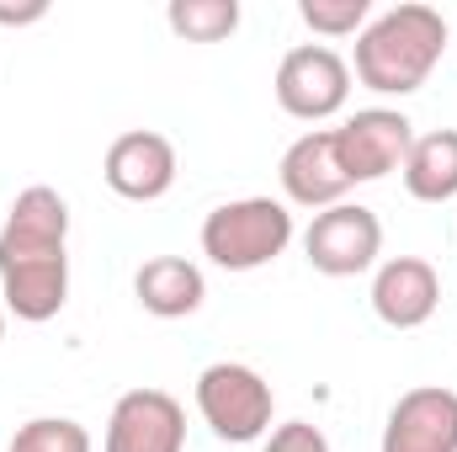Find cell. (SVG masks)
Wrapping results in <instances>:
<instances>
[{
	"mask_svg": "<svg viewBox=\"0 0 457 452\" xmlns=\"http://www.w3.org/2000/svg\"><path fill=\"white\" fill-rule=\"evenodd\" d=\"M404 192L415 203H447L457 197V128L420 133L404 155Z\"/></svg>",
	"mask_w": 457,
	"mask_h": 452,
	"instance_id": "14",
	"label": "cell"
},
{
	"mask_svg": "<svg viewBox=\"0 0 457 452\" xmlns=\"http://www.w3.org/2000/svg\"><path fill=\"white\" fill-rule=\"evenodd\" d=\"M5 452H91V431L64 415H37L11 437Z\"/></svg>",
	"mask_w": 457,
	"mask_h": 452,
	"instance_id": "16",
	"label": "cell"
},
{
	"mask_svg": "<svg viewBox=\"0 0 457 452\" xmlns=\"http://www.w3.org/2000/svg\"><path fill=\"white\" fill-rule=\"evenodd\" d=\"M133 293H138L144 314H154V320H187V314L203 309L208 282H203V272L187 255H154V261L138 266Z\"/></svg>",
	"mask_w": 457,
	"mask_h": 452,
	"instance_id": "13",
	"label": "cell"
},
{
	"mask_svg": "<svg viewBox=\"0 0 457 452\" xmlns=\"http://www.w3.org/2000/svg\"><path fill=\"white\" fill-rule=\"evenodd\" d=\"M70 203L54 187H27L0 229V298L16 320L43 325L70 298Z\"/></svg>",
	"mask_w": 457,
	"mask_h": 452,
	"instance_id": "1",
	"label": "cell"
},
{
	"mask_svg": "<svg viewBox=\"0 0 457 452\" xmlns=\"http://www.w3.org/2000/svg\"><path fill=\"white\" fill-rule=\"evenodd\" d=\"M293 239V213L277 197H239L203 219V255L224 272H261Z\"/></svg>",
	"mask_w": 457,
	"mask_h": 452,
	"instance_id": "3",
	"label": "cell"
},
{
	"mask_svg": "<svg viewBox=\"0 0 457 452\" xmlns=\"http://www.w3.org/2000/svg\"><path fill=\"white\" fill-rule=\"evenodd\" d=\"M378 250H383V224L361 203H336V208L314 213V224L303 234V255L325 277H356V272H367L378 261Z\"/></svg>",
	"mask_w": 457,
	"mask_h": 452,
	"instance_id": "7",
	"label": "cell"
},
{
	"mask_svg": "<svg viewBox=\"0 0 457 452\" xmlns=\"http://www.w3.org/2000/svg\"><path fill=\"white\" fill-rule=\"evenodd\" d=\"M165 21L187 43H224L239 27V0H170Z\"/></svg>",
	"mask_w": 457,
	"mask_h": 452,
	"instance_id": "15",
	"label": "cell"
},
{
	"mask_svg": "<svg viewBox=\"0 0 457 452\" xmlns=\"http://www.w3.org/2000/svg\"><path fill=\"white\" fill-rule=\"evenodd\" d=\"M345 96H351V64L336 48L303 43V48L282 54V64H277V102H282L287 117L325 122V117H336L345 107Z\"/></svg>",
	"mask_w": 457,
	"mask_h": 452,
	"instance_id": "5",
	"label": "cell"
},
{
	"mask_svg": "<svg viewBox=\"0 0 457 452\" xmlns=\"http://www.w3.org/2000/svg\"><path fill=\"white\" fill-rule=\"evenodd\" d=\"M277 176H282L287 203H298V208H336V203H345L351 181H345L341 160H336V128H314V133L293 138L282 165H277Z\"/></svg>",
	"mask_w": 457,
	"mask_h": 452,
	"instance_id": "12",
	"label": "cell"
},
{
	"mask_svg": "<svg viewBox=\"0 0 457 452\" xmlns=\"http://www.w3.org/2000/svg\"><path fill=\"white\" fill-rule=\"evenodd\" d=\"M383 452H457V394L442 383H420L399 394L383 426Z\"/></svg>",
	"mask_w": 457,
	"mask_h": 452,
	"instance_id": "10",
	"label": "cell"
},
{
	"mask_svg": "<svg viewBox=\"0 0 457 452\" xmlns=\"http://www.w3.org/2000/svg\"><path fill=\"white\" fill-rule=\"evenodd\" d=\"M197 410L219 442H255L271 426V383L245 362H213L197 378Z\"/></svg>",
	"mask_w": 457,
	"mask_h": 452,
	"instance_id": "4",
	"label": "cell"
},
{
	"mask_svg": "<svg viewBox=\"0 0 457 452\" xmlns=\"http://www.w3.org/2000/svg\"><path fill=\"white\" fill-rule=\"evenodd\" d=\"M102 176L117 197L128 203H154L176 187V144L154 128H128L107 144Z\"/></svg>",
	"mask_w": 457,
	"mask_h": 452,
	"instance_id": "8",
	"label": "cell"
},
{
	"mask_svg": "<svg viewBox=\"0 0 457 452\" xmlns=\"http://www.w3.org/2000/svg\"><path fill=\"white\" fill-rule=\"evenodd\" d=\"M447 43H453V32H447L442 11L394 5L356 32V80L378 96H410L431 80Z\"/></svg>",
	"mask_w": 457,
	"mask_h": 452,
	"instance_id": "2",
	"label": "cell"
},
{
	"mask_svg": "<svg viewBox=\"0 0 457 452\" xmlns=\"http://www.w3.org/2000/svg\"><path fill=\"white\" fill-rule=\"evenodd\" d=\"M266 452H330V442H325L320 426H309V421H287V426L271 431Z\"/></svg>",
	"mask_w": 457,
	"mask_h": 452,
	"instance_id": "18",
	"label": "cell"
},
{
	"mask_svg": "<svg viewBox=\"0 0 457 452\" xmlns=\"http://www.w3.org/2000/svg\"><path fill=\"white\" fill-rule=\"evenodd\" d=\"M43 16H48V0H27V5L0 0V27H27V21H43Z\"/></svg>",
	"mask_w": 457,
	"mask_h": 452,
	"instance_id": "19",
	"label": "cell"
},
{
	"mask_svg": "<svg viewBox=\"0 0 457 452\" xmlns=\"http://www.w3.org/2000/svg\"><path fill=\"white\" fill-rule=\"evenodd\" d=\"M187 448V410L165 389H133L112 405L107 452H181Z\"/></svg>",
	"mask_w": 457,
	"mask_h": 452,
	"instance_id": "9",
	"label": "cell"
},
{
	"mask_svg": "<svg viewBox=\"0 0 457 452\" xmlns=\"http://www.w3.org/2000/svg\"><path fill=\"white\" fill-rule=\"evenodd\" d=\"M298 16H303L320 38H345V32H361V27H367L372 0H303Z\"/></svg>",
	"mask_w": 457,
	"mask_h": 452,
	"instance_id": "17",
	"label": "cell"
},
{
	"mask_svg": "<svg viewBox=\"0 0 457 452\" xmlns=\"http://www.w3.org/2000/svg\"><path fill=\"white\" fill-rule=\"evenodd\" d=\"M415 144V122L394 107H367L351 113L336 128V160H341L345 181H378L388 171H404V155Z\"/></svg>",
	"mask_w": 457,
	"mask_h": 452,
	"instance_id": "6",
	"label": "cell"
},
{
	"mask_svg": "<svg viewBox=\"0 0 457 452\" xmlns=\"http://www.w3.org/2000/svg\"><path fill=\"white\" fill-rule=\"evenodd\" d=\"M0 340H5V309H0Z\"/></svg>",
	"mask_w": 457,
	"mask_h": 452,
	"instance_id": "20",
	"label": "cell"
},
{
	"mask_svg": "<svg viewBox=\"0 0 457 452\" xmlns=\"http://www.w3.org/2000/svg\"><path fill=\"white\" fill-rule=\"evenodd\" d=\"M442 304V277L420 255H394L372 277V314L388 331H420Z\"/></svg>",
	"mask_w": 457,
	"mask_h": 452,
	"instance_id": "11",
	"label": "cell"
}]
</instances>
